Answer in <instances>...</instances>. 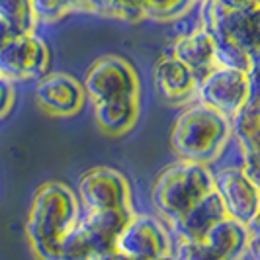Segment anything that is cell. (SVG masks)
<instances>
[{
    "label": "cell",
    "instance_id": "obj_27",
    "mask_svg": "<svg viewBox=\"0 0 260 260\" xmlns=\"http://www.w3.org/2000/svg\"><path fill=\"white\" fill-rule=\"evenodd\" d=\"M90 260H135V258L123 254V252L117 250V248H112V250H106V252H100V254H94Z\"/></svg>",
    "mask_w": 260,
    "mask_h": 260
},
{
    "label": "cell",
    "instance_id": "obj_13",
    "mask_svg": "<svg viewBox=\"0 0 260 260\" xmlns=\"http://www.w3.org/2000/svg\"><path fill=\"white\" fill-rule=\"evenodd\" d=\"M131 208H112V209H86V213L78 219L82 231L86 235L94 254L116 248L117 237L133 215Z\"/></svg>",
    "mask_w": 260,
    "mask_h": 260
},
{
    "label": "cell",
    "instance_id": "obj_15",
    "mask_svg": "<svg viewBox=\"0 0 260 260\" xmlns=\"http://www.w3.org/2000/svg\"><path fill=\"white\" fill-rule=\"evenodd\" d=\"M223 217H225V209L217 194L211 190L196 206H192L178 219L170 223L169 229H172L176 237L184 241H204L209 229L217 221H221Z\"/></svg>",
    "mask_w": 260,
    "mask_h": 260
},
{
    "label": "cell",
    "instance_id": "obj_18",
    "mask_svg": "<svg viewBox=\"0 0 260 260\" xmlns=\"http://www.w3.org/2000/svg\"><path fill=\"white\" fill-rule=\"evenodd\" d=\"M260 108L256 96H252L241 106L235 114L229 116L231 137L237 139L243 155H258V139H260Z\"/></svg>",
    "mask_w": 260,
    "mask_h": 260
},
{
    "label": "cell",
    "instance_id": "obj_19",
    "mask_svg": "<svg viewBox=\"0 0 260 260\" xmlns=\"http://www.w3.org/2000/svg\"><path fill=\"white\" fill-rule=\"evenodd\" d=\"M78 12L96 14L102 18L121 20V22H129V24L145 20L141 0H88L80 6Z\"/></svg>",
    "mask_w": 260,
    "mask_h": 260
},
{
    "label": "cell",
    "instance_id": "obj_1",
    "mask_svg": "<svg viewBox=\"0 0 260 260\" xmlns=\"http://www.w3.org/2000/svg\"><path fill=\"white\" fill-rule=\"evenodd\" d=\"M80 219L75 192L65 182L41 184L31 198L26 221V237L38 260H59V245Z\"/></svg>",
    "mask_w": 260,
    "mask_h": 260
},
{
    "label": "cell",
    "instance_id": "obj_12",
    "mask_svg": "<svg viewBox=\"0 0 260 260\" xmlns=\"http://www.w3.org/2000/svg\"><path fill=\"white\" fill-rule=\"evenodd\" d=\"M153 82H155L156 94L167 104L178 106L190 102L196 96L198 75L184 63H180L176 57L165 55L155 63Z\"/></svg>",
    "mask_w": 260,
    "mask_h": 260
},
{
    "label": "cell",
    "instance_id": "obj_5",
    "mask_svg": "<svg viewBox=\"0 0 260 260\" xmlns=\"http://www.w3.org/2000/svg\"><path fill=\"white\" fill-rule=\"evenodd\" d=\"M202 4V26L215 41H229L258 59L260 49V8L227 10L215 2Z\"/></svg>",
    "mask_w": 260,
    "mask_h": 260
},
{
    "label": "cell",
    "instance_id": "obj_7",
    "mask_svg": "<svg viewBox=\"0 0 260 260\" xmlns=\"http://www.w3.org/2000/svg\"><path fill=\"white\" fill-rule=\"evenodd\" d=\"M213 192L221 202L225 215L252 227L258 221L260 190L241 167H225L213 174Z\"/></svg>",
    "mask_w": 260,
    "mask_h": 260
},
{
    "label": "cell",
    "instance_id": "obj_29",
    "mask_svg": "<svg viewBox=\"0 0 260 260\" xmlns=\"http://www.w3.org/2000/svg\"><path fill=\"white\" fill-rule=\"evenodd\" d=\"M73 2V6H75V12H78L80 10V6L84 4V2H88V0H71Z\"/></svg>",
    "mask_w": 260,
    "mask_h": 260
},
{
    "label": "cell",
    "instance_id": "obj_10",
    "mask_svg": "<svg viewBox=\"0 0 260 260\" xmlns=\"http://www.w3.org/2000/svg\"><path fill=\"white\" fill-rule=\"evenodd\" d=\"M78 200L86 209L131 208L129 180L112 167H94L78 178Z\"/></svg>",
    "mask_w": 260,
    "mask_h": 260
},
{
    "label": "cell",
    "instance_id": "obj_26",
    "mask_svg": "<svg viewBox=\"0 0 260 260\" xmlns=\"http://www.w3.org/2000/svg\"><path fill=\"white\" fill-rule=\"evenodd\" d=\"M227 10H250V8H260V0H211Z\"/></svg>",
    "mask_w": 260,
    "mask_h": 260
},
{
    "label": "cell",
    "instance_id": "obj_22",
    "mask_svg": "<svg viewBox=\"0 0 260 260\" xmlns=\"http://www.w3.org/2000/svg\"><path fill=\"white\" fill-rule=\"evenodd\" d=\"M94 256L92 247L82 231L80 223H77L69 233L61 239L59 245V260H90Z\"/></svg>",
    "mask_w": 260,
    "mask_h": 260
},
{
    "label": "cell",
    "instance_id": "obj_28",
    "mask_svg": "<svg viewBox=\"0 0 260 260\" xmlns=\"http://www.w3.org/2000/svg\"><path fill=\"white\" fill-rule=\"evenodd\" d=\"M12 34H14V31H12V29H10V27L6 26L4 22H0V47L4 45V41H6V39L10 38Z\"/></svg>",
    "mask_w": 260,
    "mask_h": 260
},
{
    "label": "cell",
    "instance_id": "obj_2",
    "mask_svg": "<svg viewBox=\"0 0 260 260\" xmlns=\"http://www.w3.org/2000/svg\"><path fill=\"white\" fill-rule=\"evenodd\" d=\"M229 141V117L200 102L182 110L170 131V143L178 158L206 167L223 155Z\"/></svg>",
    "mask_w": 260,
    "mask_h": 260
},
{
    "label": "cell",
    "instance_id": "obj_11",
    "mask_svg": "<svg viewBox=\"0 0 260 260\" xmlns=\"http://www.w3.org/2000/svg\"><path fill=\"white\" fill-rule=\"evenodd\" d=\"M36 102L53 117H71L82 110L86 94L82 84L67 73H45L36 84Z\"/></svg>",
    "mask_w": 260,
    "mask_h": 260
},
{
    "label": "cell",
    "instance_id": "obj_16",
    "mask_svg": "<svg viewBox=\"0 0 260 260\" xmlns=\"http://www.w3.org/2000/svg\"><path fill=\"white\" fill-rule=\"evenodd\" d=\"M139 117V96H121L102 102H94V119L98 129L119 137L137 123Z\"/></svg>",
    "mask_w": 260,
    "mask_h": 260
},
{
    "label": "cell",
    "instance_id": "obj_25",
    "mask_svg": "<svg viewBox=\"0 0 260 260\" xmlns=\"http://www.w3.org/2000/svg\"><path fill=\"white\" fill-rule=\"evenodd\" d=\"M16 100V92H14V82L0 77V119L10 114Z\"/></svg>",
    "mask_w": 260,
    "mask_h": 260
},
{
    "label": "cell",
    "instance_id": "obj_4",
    "mask_svg": "<svg viewBox=\"0 0 260 260\" xmlns=\"http://www.w3.org/2000/svg\"><path fill=\"white\" fill-rule=\"evenodd\" d=\"M252 96L254 75H248L245 71L215 65L198 78V102L227 117L235 114Z\"/></svg>",
    "mask_w": 260,
    "mask_h": 260
},
{
    "label": "cell",
    "instance_id": "obj_3",
    "mask_svg": "<svg viewBox=\"0 0 260 260\" xmlns=\"http://www.w3.org/2000/svg\"><path fill=\"white\" fill-rule=\"evenodd\" d=\"M213 190V172L206 165L178 160L156 176L151 200L167 225L196 206Z\"/></svg>",
    "mask_w": 260,
    "mask_h": 260
},
{
    "label": "cell",
    "instance_id": "obj_23",
    "mask_svg": "<svg viewBox=\"0 0 260 260\" xmlns=\"http://www.w3.org/2000/svg\"><path fill=\"white\" fill-rule=\"evenodd\" d=\"M31 2H34V12L38 22H45V24H53L75 12V6L71 0H31Z\"/></svg>",
    "mask_w": 260,
    "mask_h": 260
},
{
    "label": "cell",
    "instance_id": "obj_20",
    "mask_svg": "<svg viewBox=\"0 0 260 260\" xmlns=\"http://www.w3.org/2000/svg\"><path fill=\"white\" fill-rule=\"evenodd\" d=\"M0 22L14 34H29L38 26L31 0H0Z\"/></svg>",
    "mask_w": 260,
    "mask_h": 260
},
{
    "label": "cell",
    "instance_id": "obj_9",
    "mask_svg": "<svg viewBox=\"0 0 260 260\" xmlns=\"http://www.w3.org/2000/svg\"><path fill=\"white\" fill-rule=\"evenodd\" d=\"M82 88L92 104L121 96H139V77L125 59L104 55L88 67Z\"/></svg>",
    "mask_w": 260,
    "mask_h": 260
},
{
    "label": "cell",
    "instance_id": "obj_6",
    "mask_svg": "<svg viewBox=\"0 0 260 260\" xmlns=\"http://www.w3.org/2000/svg\"><path fill=\"white\" fill-rule=\"evenodd\" d=\"M49 61V47L39 36L12 34L0 47V77L10 82L39 78L47 73Z\"/></svg>",
    "mask_w": 260,
    "mask_h": 260
},
{
    "label": "cell",
    "instance_id": "obj_30",
    "mask_svg": "<svg viewBox=\"0 0 260 260\" xmlns=\"http://www.w3.org/2000/svg\"><path fill=\"white\" fill-rule=\"evenodd\" d=\"M200 2H211V0H200Z\"/></svg>",
    "mask_w": 260,
    "mask_h": 260
},
{
    "label": "cell",
    "instance_id": "obj_21",
    "mask_svg": "<svg viewBox=\"0 0 260 260\" xmlns=\"http://www.w3.org/2000/svg\"><path fill=\"white\" fill-rule=\"evenodd\" d=\"M200 4V0H141L145 20L155 22H172L178 20Z\"/></svg>",
    "mask_w": 260,
    "mask_h": 260
},
{
    "label": "cell",
    "instance_id": "obj_14",
    "mask_svg": "<svg viewBox=\"0 0 260 260\" xmlns=\"http://www.w3.org/2000/svg\"><path fill=\"white\" fill-rule=\"evenodd\" d=\"M254 237H258L256 225L247 227L225 215L221 221H217L209 229L204 237V243L215 252L219 260H245Z\"/></svg>",
    "mask_w": 260,
    "mask_h": 260
},
{
    "label": "cell",
    "instance_id": "obj_24",
    "mask_svg": "<svg viewBox=\"0 0 260 260\" xmlns=\"http://www.w3.org/2000/svg\"><path fill=\"white\" fill-rule=\"evenodd\" d=\"M172 260H219L215 252L204 241H184L178 239L176 247H172Z\"/></svg>",
    "mask_w": 260,
    "mask_h": 260
},
{
    "label": "cell",
    "instance_id": "obj_17",
    "mask_svg": "<svg viewBox=\"0 0 260 260\" xmlns=\"http://www.w3.org/2000/svg\"><path fill=\"white\" fill-rule=\"evenodd\" d=\"M170 55L176 57L188 69H192L198 78L215 67V45L204 26L196 27L190 34L176 39Z\"/></svg>",
    "mask_w": 260,
    "mask_h": 260
},
{
    "label": "cell",
    "instance_id": "obj_8",
    "mask_svg": "<svg viewBox=\"0 0 260 260\" xmlns=\"http://www.w3.org/2000/svg\"><path fill=\"white\" fill-rule=\"evenodd\" d=\"M172 247L169 227L147 213H133L116 243L117 250L135 260H170Z\"/></svg>",
    "mask_w": 260,
    "mask_h": 260
}]
</instances>
